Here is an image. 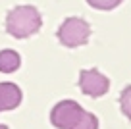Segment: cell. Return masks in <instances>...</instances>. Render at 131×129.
I'll return each instance as SVG.
<instances>
[{
	"instance_id": "cell-1",
	"label": "cell",
	"mask_w": 131,
	"mask_h": 129,
	"mask_svg": "<svg viewBox=\"0 0 131 129\" xmlns=\"http://www.w3.org/2000/svg\"><path fill=\"white\" fill-rule=\"evenodd\" d=\"M50 121L56 129H98L94 114L85 112L75 100H62L50 112Z\"/></svg>"
},
{
	"instance_id": "cell-7",
	"label": "cell",
	"mask_w": 131,
	"mask_h": 129,
	"mask_svg": "<svg viewBox=\"0 0 131 129\" xmlns=\"http://www.w3.org/2000/svg\"><path fill=\"white\" fill-rule=\"evenodd\" d=\"M119 106H122V112L127 120L131 121V85H127L125 89L119 94Z\"/></svg>"
},
{
	"instance_id": "cell-4",
	"label": "cell",
	"mask_w": 131,
	"mask_h": 129,
	"mask_svg": "<svg viewBox=\"0 0 131 129\" xmlns=\"http://www.w3.org/2000/svg\"><path fill=\"white\" fill-rule=\"evenodd\" d=\"M79 89L87 96L93 98L104 96L110 89V79L98 69H83L79 73Z\"/></svg>"
},
{
	"instance_id": "cell-2",
	"label": "cell",
	"mask_w": 131,
	"mask_h": 129,
	"mask_svg": "<svg viewBox=\"0 0 131 129\" xmlns=\"http://www.w3.org/2000/svg\"><path fill=\"white\" fill-rule=\"evenodd\" d=\"M42 25V17L35 6H17L6 16V31L14 39H27L35 35Z\"/></svg>"
},
{
	"instance_id": "cell-6",
	"label": "cell",
	"mask_w": 131,
	"mask_h": 129,
	"mask_svg": "<svg viewBox=\"0 0 131 129\" xmlns=\"http://www.w3.org/2000/svg\"><path fill=\"white\" fill-rule=\"evenodd\" d=\"M21 64V58L16 50L12 48H6V50H0V71L2 73H14Z\"/></svg>"
},
{
	"instance_id": "cell-8",
	"label": "cell",
	"mask_w": 131,
	"mask_h": 129,
	"mask_svg": "<svg viewBox=\"0 0 131 129\" xmlns=\"http://www.w3.org/2000/svg\"><path fill=\"white\" fill-rule=\"evenodd\" d=\"M123 0H87V4L96 10H114L122 4Z\"/></svg>"
},
{
	"instance_id": "cell-9",
	"label": "cell",
	"mask_w": 131,
	"mask_h": 129,
	"mask_svg": "<svg viewBox=\"0 0 131 129\" xmlns=\"http://www.w3.org/2000/svg\"><path fill=\"white\" fill-rule=\"evenodd\" d=\"M0 129H8V127H6V125H0Z\"/></svg>"
},
{
	"instance_id": "cell-5",
	"label": "cell",
	"mask_w": 131,
	"mask_h": 129,
	"mask_svg": "<svg viewBox=\"0 0 131 129\" xmlns=\"http://www.w3.org/2000/svg\"><path fill=\"white\" fill-rule=\"evenodd\" d=\"M21 89L16 83H0V112L16 110L21 104Z\"/></svg>"
},
{
	"instance_id": "cell-3",
	"label": "cell",
	"mask_w": 131,
	"mask_h": 129,
	"mask_svg": "<svg viewBox=\"0 0 131 129\" xmlns=\"http://www.w3.org/2000/svg\"><path fill=\"white\" fill-rule=\"evenodd\" d=\"M56 37L60 40V45H64L66 48H77V46H83L89 42L91 25L83 17H68L58 27Z\"/></svg>"
}]
</instances>
